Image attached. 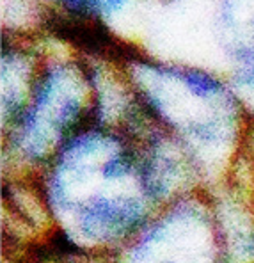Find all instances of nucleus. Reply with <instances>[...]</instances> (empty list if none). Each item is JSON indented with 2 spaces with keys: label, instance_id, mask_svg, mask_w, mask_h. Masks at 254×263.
Masks as SVG:
<instances>
[{
  "label": "nucleus",
  "instance_id": "4",
  "mask_svg": "<svg viewBox=\"0 0 254 263\" xmlns=\"http://www.w3.org/2000/svg\"><path fill=\"white\" fill-rule=\"evenodd\" d=\"M130 162L126 158H118V160H112L105 165V176H121L128 171Z\"/></svg>",
  "mask_w": 254,
  "mask_h": 263
},
{
  "label": "nucleus",
  "instance_id": "3",
  "mask_svg": "<svg viewBox=\"0 0 254 263\" xmlns=\"http://www.w3.org/2000/svg\"><path fill=\"white\" fill-rule=\"evenodd\" d=\"M185 80H187L190 89H194L198 95H210V92H213L215 89H217V84H215L210 77L203 75V73L192 71V73H188Z\"/></svg>",
  "mask_w": 254,
  "mask_h": 263
},
{
  "label": "nucleus",
  "instance_id": "2",
  "mask_svg": "<svg viewBox=\"0 0 254 263\" xmlns=\"http://www.w3.org/2000/svg\"><path fill=\"white\" fill-rule=\"evenodd\" d=\"M63 6H66L75 14H100L110 13L123 6L125 0H57Z\"/></svg>",
  "mask_w": 254,
  "mask_h": 263
},
{
  "label": "nucleus",
  "instance_id": "1",
  "mask_svg": "<svg viewBox=\"0 0 254 263\" xmlns=\"http://www.w3.org/2000/svg\"><path fill=\"white\" fill-rule=\"evenodd\" d=\"M53 30H57L61 37L73 41L75 45H80L82 48H87L91 52H115L118 45L107 30H103V25H100L94 20H64Z\"/></svg>",
  "mask_w": 254,
  "mask_h": 263
}]
</instances>
